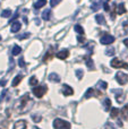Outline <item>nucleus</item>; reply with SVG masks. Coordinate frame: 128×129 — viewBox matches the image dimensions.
Wrapping results in <instances>:
<instances>
[{"label":"nucleus","mask_w":128,"mask_h":129,"mask_svg":"<svg viewBox=\"0 0 128 129\" xmlns=\"http://www.w3.org/2000/svg\"><path fill=\"white\" fill-rule=\"evenodd\" d=\"M13 68H14V60L10 58V69H9V70H11Z\"/></svg>","instance_id":"obj_40"},{"label":"nucleus","mask_w":128,"mask_h":129,"mask_svg":"<svg viewBox=\"0 0 128 129\" xmlns=\"http://www.w3.org/2000/svg\"><path fill=\"white\" fill-rule=\"evenodd\" d=\"M104 129H115L112 127V125H110V123H107L106 127H104Z\"/></svg>","instance_id":"obj_39"},{"label":"nucleus","mask_w":128,"mask_h":129,"mask_svg":"<svg viewBox=\"0 0 128 129\" xmlns=\"http://www.w3.org/2000/svg\"><path fill=\"white\" fill-rule=\"evenodd\" d=\"M103 8H104V10H106V11H109V10H110V7H109V5H108V2H107V1H104Z\"/></svg>","instance_id":"obj_37"},{"label":"nucleus","mask_w":128,"mask_h":129,"mask_svg":"<svg viewBox=\"0 0 128 129\" xmlns=\"http://www.w3.org/2000/svg\"><path fill=\"white\" fill-rule=\"evenodd\" d=\"M61 92H62V94L65 96H69V95H72V94L74 93V89H73L70 86H68V85H63Z\"/></svg>","instance_id":"obj_9"},{"label":"nucleus","mask_w":128,"mask_h":129,"mask_svg":"<svg viewBox=\"0 0 128 129\" xmlns=\"http://www.w3.org/2000/svg\"><path fill=\"white\" fill-rule=\"evenodd\" d=\"M61 2V0H50V5L51 7H56L57 5H59Z\"/></svg>","instance_id":"obj_33"},{"label":"nucleus","mask_w":128,"mask_h":129,"mask_svg":"<svg viewBox=\"0 0 128 129\" xmlns=\"http://www.w3.org/2000/svg\"><path fill=\"white\" fill-rule=\"evenodd\" d=\"M124 44L128 48V39H125V40H124Z\"/></svg>","instance_id":"obj_42"},{"label":"nucleus","mask_w":128,"mask_h":129,"mask_svg":"<svg viewBox=\"0 0 128 129\" xmlns=\"http://www.w3.org/2000/svg\"><path fill=\"white\" fill-rule=\"evenodd\" d=\"M111 92L117 94V95H116V100H117L118 103H121L122 101L125 100V95H124V92H122V89H112Z\"/></svg>","instance_id":"obj_7"},{"label":"nucleus","mask_w":128,"mask_h":129,"mask_svg":"<svg viewBox=\"0 0 128 129\" xmlns=\"http://www.w3.org/2000/svg\"><path fill=\"white\" fill-rule=\"evenodd\" d=\"M48 91L47 85H41V86H36L33 88V94L36 96L38 99H41Z\"/></svg>","instance_id":"obj_3"},{"label":"nucleus","mask_w":128,"mask_h":129,"mask_svg":"<svg viewBox=\"0 0 128 129\" xmlns=\"http://www.w3.org/2000/svg\"><path fill=\"white\" fill-rule=\"evenodd\" d=\"M10 16H11V10H10V9H5V10H2L1 17L8 18V17H10Z\"/></svg>","instance_id":"obj_25"},{"label":"nucleus","mask_w":128,"mask_h":129,"mask_svg":"<svg viewBox=\"0 0 128 129\" xmlns=\"http://www.w3.org/2000/svg\"><path fill=\"white\" fill-rule=\"evenodd\" d=\"M120 113H121V116L124 119H128V104H126L124 108H122Z\"/></svg>","instance_id":"obj_21"},{"label":"nucleus","mask_w":128,"mask_h":129,"mask_svg":"<svg viewBox=\"0 0 128 129\" xmlns=\"http://www.w3.org/2000/svg\"><path fill=\"white\" fill-rule=\"evenodd\" d=\"M103 104H104V110H106V111H109L110 108H111V100L110 99H106L104 102H103Z\"/></svg>","instance_id":"obj_24"},{"label":"nucleus","mask_w":128,"mask_h":129,"mask_svg":"<svg viewBox=\"0 0 128 129\" xmlns=\"http://www.w3.org/2000/svg\"><path fill=\"white\" fill-rule=\"evenodd\" d=\"M98 85H99V87H102L103 89H106L107 87H108V84H107L106 82H103V80H100V82L98 83Z\"/></svg>","instance_id":"obj_31"},{"label":"nucleus","mask_w":128,"mask_h":129,"mask_svg":"<svg viewBox=\"0 0 128 129\" xmlns=\"http://www.w3.org/2000/svg\"><path fill=\"white\" fill-rule=\"evenodd\" d=\"M28 36H29V33H25V34H23V35L17 36V38H18V40H23V39H25V38H28Z\"/></svg>","instance_id":"obj_36"},{"label":"nucleus","mask_w":128,"mask_h":129,"mask_svg":"<svg viewBox=\"0 0 128 129\" xmlns=\"http://www.w3.org/2000/svg\"><path fill=\"white\" fill-rule=\"evenodd\" d=\"M100 42H101L102 44H111V43L115 42V38H113L112 35H109V34H106V35H103V36L101 38Z\"/></svg>","instance_id":"obj_6"},{"label":"nucleus","mask_w":128,"mask_h":129,"mask_svg":"<svg viewBox=\"0 0 128 129\" xmlns=\"http://www.w3.org/2000/svg\"><path fill=\"white\" fill-rule=\"evenodd\" d=\"M116 11H117L118 15H122V14L126 13V8H125V5L124 4H119L118 6H116Z\"/></svg>","instance_id":"obj_15"},{"label":"nucleus","mask_w":128,"mask_h":129,"mask_svg":"<svg viewBox=\"0 0 128 129\" xmlns=\"http://www.w3.org/2000/svg\"><path fill=\"white\" fill-rule=\"evenodd\" d=\"M6 85V80H0V86H5Z\"/></svg>","instance_id":"obj_41"},{"label":"nucleus","mask_w":128,"mask_h":129,"mask_svg":"<svg viewBox=\"0 0 128 129\" xmlns=\"http://www.w3.org/2000/svg\"><path fill=\"white\" fill-rule=\"evenodd\" d=\"M49 80H51V82H54V83H59L60 82V77H59L57 74L52 73L49 75Z\"/></svg>","instance_id":"obj_19"},{"label":"nucleus","mask_w":128,"mask_h":129,"mask_svg":"<svg viewBox=\"0 0 128 129\" xmlns=\"http://www.w3.org/2000/svg\"><path fill=\"white\" fill-rule=\"evenodd\" d=\"M50 17H51V9H45L42 13V18L44 20H49Z\"/></svg>","instance_id":"obj_17"},{"label":"nucleus","mask_w":128,"mask_h":129,"mask_svg":"<svg viewBox=\"0 0 128 129\" xmlns=\"http://www.w3.org/2000/svg\"><path fill=\"white\" fill-rule=\"evenodd\" d=\"M18 64H19L20 67H25V61H24V58H19V60H18Z\"/></svg>","instance_id":"obj_35"},{"label":"nucleus","mask_w":128,"mask_h":129,"mask_svg":"<svg viewBox=\"0 0 128 129\" xmlns=\"http://www.w3.org/2000/svg\"><path fill=\"white\" fill-rule=\"evenodd\" d=\"M56 56H57V58H58V59L63 60V59L68 58V56H69V51H68V50H62V51H59Z\"/></svg>","instance_id":"obj_12"},{"label":"nucleus","mask_w":128,"mask_h":129,"mask_svg":"<svg viewBox=\"0 0 128 129\" xmlns=\"http://www.w3.org/2000/svg\"><path fill=\"white\" fill-rule=\"evenodd\" d=\"M26 128V121L25 120H18L15 122L13 129H25Z\"/></svg>","instance_id":"obj_11"},{"label":"nucleus","mask_w":128,"mask_h":129,"mask_svg":"<svg viewBox=\"0 0 128 129\" xmlns=\"http://www.w3.org/2000/svg\"><path fill=\"white\" fill-rule=\"evenodd\" d=\"M35 24L36 25H40V19H35Z\"/></svg>","instance_id":"obj_43"},{"label":"nucleus","mask_w":128,"mask_h":129,"mask_svg":"<svg viewBox=\"0 0 128 129\" xmlns=\"http://www.w3.org/2000/svg\"><path fill=\"white\" fill-rule=\"evenodd\" d=\"M38 83H39L38 78H36L35 76H32L31 79H29V85H31V86H36V85H38Z\"/></svg>","instance_id":"obj_27"},{"label":"nucleus","mask_w":128,"mask_h":129,"mask_svg":"<svg viewBox=\"0 0 128 129\" xmlns=\"http://www.w3.org/2000/svg\"><path fill=\"white\" fill-rule=\"evenodd\" d=\"M33 129H40V128H38V127H33Z\"/></svg>","instance_id":"obj_44"},{"label":"nucleus","mask_w":128,"mask_h":129,"mask_svg":"<svg viewBox=\"0 0 128 129\" xmlns=\"http://www.w3.org/2000/svg\"><path fill=\"white\" fill-rule=\"evenodd\" d=\"M116 79H117V82L119 83L120 85H125L128 82V76L126 75V74L119 71V73L116 74Z\"/></svg>","instance_id":"obj_5"},{"label":"nucleus","mask_w":128,"mask_h":129,"mask_svg":"<svg viewBox=\"0 0 128 129\" xmlns=\"http://www.w3.org/2000/svg\"><path fill=\"white\" fill-rule=\"evenodd\" d=\"M53 128L56 129H70V123L62 119H54Z\"/></svg>","instance_id":"obj_2"},{"label":"nucleus","mask_w":128,"mask_h":129,"mask_svg":"<svg viewBox=\"0 0 128 129\" xmlns=\"http://www.w3.org/2000/svg\"><path fill=\"white\" fill-rule=\"evenodd\" d=\"M74 29L77 32L78 34H84V28L81 26V25H75L74 26Z\"/></svg>","instance_id":"obj_28"},{"label":"nucleus","mask_w":128,"mask_h":129,"mask_svg":"<svg viewBox=\"0 0 128 129\" xmlns=\"http://www.w3.org/2000/svg\"><path fill=\"white\" fill-rule=\"evenodd\" d=\"M115 49L113 48H108V49H106V54L107 56H113L115 54Z\"/></svg>","instance_id":"obj_29"},{"label":"nucleus","mask_w":128,"mask_h":129,"mask_svg":"<svg viewBox=\"0 0 128 129\" xmlns=\"http://www.w3.org/2000/svg\"><path fill=\"white\" fill-rule=\"evenodd\" d=\"M7 92H8V91H7V89H4V92H2V94H1V95H0V101H4L5 95H6V94H7Z\"/></svg>","instance_id":"obj_38"},{"label":"nucleus","mask_w":128,"mask_h":129,"mask_svg":"<svg viewBox=\"0 0 128 129\" xmlns=\"http://www.w3.org/2000/svg\"><path fill=\"white\" fill-rule=\"evenodd\" d=\"M111 67L112 68H125V69H128V63L127 62H125V61H121V60H119L118 58H115V59H112L111 60Z\"/></svg>","instance_id":"obj_4"},{"label":"nucleus","mask_w":128,"mask_h":129,"mask_svg":"<svg viewBox=\"0 0 128 129\" xmlns=\"http://www.w3.org/2000/svg\"><path fill=\"white\" fill-rule=\"evenodd\" d=\"M0 41H1V35H0Z\"/></svg>","instance_id":"obj_45"},{"label":"nucleus","mask_w":128,"mask_h":129,"mask_svg":"<svg viewBox=\"0 0 128 129\" xmlns=\"http://www.w3.org/2000/svg\"><path fill=\"white\" fill-rule=\"evenodd\" d=\"M101 0H94L93 1V4H92V6H91V8H92V10L93 11H97V10H99L100 8H101Z\"/></svg>","instance_id":"obj_14"},{"label":"nucleus","mask_w":128,"mask_h":129,"mask_svg":"<svg viewBox=\"0 0 128 129\" xmlns=\"http://www.w3.org/2000/svg\"><path fill=\"white\" fill-rule=\"evenodd\" d=\"M20 27H22L20 23L18 22V20H15V22H13V24H11V26H10V31L13 32V33H17L20 29Z\"/></svg>","instance_id":"obj_10"},{"label":"nucleus","mask_w":128,"mask_h":129,"mask_svg":"<svg viewBox=\"0 0 128 129\" xmlns=\"http://www.w3.org/2000/svg\"><path fill=\"white\" fill-rule=\"evenodd\" d=\"M53 57H54V52H53V50L50 49V50H48V52L45 53L44 58H43V61H44V62H47V61L51 60V59L53 58Z\"/></svg>","instance_id":"obj_13"},{"label":"nucleus","mask_w":128,"mask_h":129,"mask_svg":"<svg viewBox=\"0 0 128 129\" xmlns=\"http://www.w3.org/2000/svg\"><path fill=\"white\" fill-rule=\"evenodd\" d=\"M22 79H23V75H17L15 78H14V80H13V83H11V85H13L14 87L17 86V85L19 84L20 82H22Z\"/></svg>","instance_id":"obj_20"},{"label":"nucleus","mask_w":128,"mask_h":129,"mask_svg":"<svg viewBox=\"0 0 128 129\" xmlns=\"http://www.w3.org/2000/svg\"><path fill=\"white\" fill-rule=\"evenodd\" d=\"M106 1H107V2H108V1H109V0H106Z\"/></svg>","instance_id":"obj_46"},{"label":"nucleus","mask_w":128,"mask_h":129,"mask_svg":"<svg viewBox=\"0 0 128 129\" xmlns=\"http://www.w3.org/2000/svg\"><path fill=\"white\" fill-rule=\"evenodd\" d=\"M83 75H84L83 70H81V69H77V70H76V76H77V78H78V79H82V78H83Z\"/></svg>","instance_id":"obj_30"},{"label":"nucleus","mask_w":128,"mask_h":129,"mask_svg":"<svg viewBox=\"0 0 128 129\" xmlns=\"http://www.w3.org/2000/svg\"><path fill=\"white\" fill-rule=\"evenodd\" d=\"M20 51H22L20 47H18V45H14L13 50H11V54H13V56H18V54L20 53Z\"/></svg>","instance_id":"obj_22"},{"label":"nucleus","mask_w":128,"mask_h":129,"mask_svg":"<svg viewBox=\"0 0 128 129\" xmlns=\"http://www.w3.org/2000/svg\"><path fill=\"white\" fill-rule=\"evenodd\" d=\"M77 41H78V43H81V44H83V43H85L86 39H85V36L78 35V36H77Z\"/></svg>","instance_id":"obj_32"},{"label":"nucleus","mask_w":128,"mask_h":129,"mask_svg":"<svg viewBox=\"0 0 128 129\" xmlns=\"http://www.w3.org/2000/svg\"><path fill=\"white\" fill-rule=\"evenodd\" d=\"M32 119L34 120V122H40L42 120V117L41 116H32Z\"/></svg>","instance_id":"obj_34"},{"label":"nucleus","mask_w":128,"mask_h":129,"mask_svg":"<svg viewBox=\"0 0 128 129\" xmlns=\"http://www.w3.org/2000/svg\"><path fill=\"white\" fill-rule=\"evenodd\" d=\"M110 113H111V117H112V118H117L118 114H119V109H117V108H112Z\"/></svg>","instance_id":"obj_26"},{"label":"nucleus","mask_w":128,"mask_h":129,"mask_svg":"<svg viewBox=\"0 0 128 129\" xmlns=\"http://www.w3.org/2000/svg\"><path fill=\"white\" fill-rule=\"evenodd\" d=\"M45 5H47V0H38V1L34 4V8L40 9V8H42L43 6H45Z\"/></svg>","instance_id":"obj_18"},{"label":"nucleus","mask_w":128,"mask_h":129,"mask_svg":"<svg viewBox=\"0 0 128 129\" xmlns=\"http://www.w3.org/2000/svg\"><path fill=\"white\" fill-rule=\"evenodd\" d=\"M95 20H97V23L98 24H100V25L106 24V18H104V16L101 15V14H99V15L95 16Z\"/></svg>","instance_id":"obj_16"},{"label":"nucleus","mask_w":128,"mask_h":129,"mask_svg":"<svg viewBox=\"0 0 128 129\" xmlns=\"http://www.w3.org/2000/svg\"><path fill=\"white\" fill-rule=\"evenodd\" d=\"M85 99H90V98H92V96H98V95H100V93L99 92H97L94 88H92V87H90V88L87 89V91L85 92Z\"/></svg>","instance_id":"obj_8"},{"label":"nucleus","mask_w":128,"mask_h":129,"mask_svg":"<svg viewBox=\"0 0 128 129\" xmlns=\"http://www.w3.org/2000/svg\"><path fill=\"white\" fill-rule=\"evenodd\" d=\"M85 62L87 64L88 69H94V63H93L92 59H91L90 57H85Z\"/></svg>","instance_id":"obj_23"},{"label":"nucleus","mask_w":128,"mask_h":129,"mask_svg":"<svg viewBox=\"0 0 128 129\" xmlns=\"http://www.w3.org/2000/svg\"><path fill=\"white\" fill-rule=\"evenodd\" d=\"M28 102H31V99H29V94H25V95H23L22 98H20V103H19V107H18V110H19V112H25L27 111V110L29 109V107L27 104H28Z\"/></svg>","instance_id":"obj_1"}]
</instances>
